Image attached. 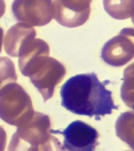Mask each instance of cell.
Wrapping results in <instances>:
<instances>
[{
	"label": "cell",
	"instance_id": "1",
	"mask_svg": "<svg viewBox=\"0 0 134 151\" xmlns=\"http://www.w3.org/2000/svg\"><path fill=\"white\" fill-rule=\"evenodd\" d=\"M61 106L68 111L97 120L118 109L112 91L95 73L78 74L68 79L61 88Z\"/></svg>",
	"mask_w": 134,
	"mask_h": 151
},
{
	"label": "cell",
	"instance_id": "2",
	"mask_svg": "<svg viewBox=\"0 0 134 151\" xmlns=\"http://www.w3.org/2000/svg\"><path fill=\"white\" fill-rule=\"evenodd\" d=\"M31 97L16 82L8 83L0 90V118L14 127H22L34 115Z\"/></svg>",
	"mask_w": 134,
	"mask_h": 151
},
{
	"label": "cell",
	"instance_id": "3",
	"mask_svg": "<svg viewBox=\"0 0 134 151\" xmlns=\"http://www.w3.org/2000/svg\"><path fill=\"white\" fill-rule=\"evenodd\" d=\"M66 68L61 62L50 58L42 57L28 69L25 76L30 77L33 86L41 93L43 101L51 99L54 88L66 75Z\"/></svg>",
	"mask_w": 134,
	"mask_h": 151
},
{
	"label": "cell",
	"instance_id": "4",
	"mask_svg": "<svg viewBox=\"0 0 134 151\" xmlns=\"http://www.w3.org/2000/svg\"><path fill=\"white\" fill-rule=\"evenodd\" d=\"M11 10L19 22L32 27L45 26L53 18L52 0H14Z\"/></svg>",
	"mask_w": 134,
	"mask_h": 151
},
{
	"label": "cell",
	"instance_id": "5",
	"mask_svg": "<svg viewBox=\"0 0 134 151\" xmlns=\"http://www.w3.org/2000/svg\"><path fill=\"white\" fill-rule=\"evenodd\" d=\"M51 133L63 136V147L68 151H94L98 145V132L81 120L73 121L63 131Z\"/></svg>",
	"mask_w": 134,
	"mask_h": 151
},
{
	"label": "cell",
	"instance_id": "6",
	"mask_svg": "<svg viewBox=\"0 0 134 151\" xmlns=\"http://www.w3.org/2000/svg\"><path fill=\"white\" fill-rule=\"evenodd\" d=\"M134 58V29L124 28L101 50V59L110 66L121 67Z\"/></svg>",
	"mask_w": 134,
	"mask_h": 151
},
{
	"label": "cell",
	"instance_id": "7",
	"mask_svg": "<svg viewBox=\"0 0 134 151\" xmlns=\"http://www.w3.org/2000/svg\"><path fill=\"white\" fill-rule=\"evenodd\" d=\"M53 17L59 25L67 28H75L84 25L90 16V4L75 0H54Z\"/></svg>",
	"mask_w": 134,
	"mask_h": 151
},
{
	"label": "cell",
	"instance_id": "8",
	"mask_svg": "<svg viewBox=\"0 0 134 151\" xmlns=\"http://www.w3.org/2000/svg\"><path fill=\"white\" fill-rule=\"evenodd\" d=\"M50 118L41 112H34L33 117L26 124L19 127L14 133L26 143L39 147L50 137Z\"/></svg>",
	"mask_w": 134,
	"mask_h": 151
},
{
	"label": "cell",
	"instance_id": "9",
	"mask_svg": "<svg viewBox=\"0 0 134 151\" xmlns=\"http://www.w3.org/2000/svg\"><path fill=\"white\" fill-rule=\"evenodd\" d=\"M36 36V30L29 24L18 23L8 29L4 36V50L9 57H19L20 50Z\"/></svg>",
	"mask_w": 134,
	"mask_h": 151
},
{
	"label": "cell",
	"instance_id": "10",
	"mask_svg": "<svg viewBox=\"0 0 134 151\" xmlns=\"http://www.w3.org/2000/svg\"><path fill=\"white\" fill-rule=\"evenodd\" d=\"M49 46L44 40L34 38L27 42L19 52V67L21 73L24 75L28 68L40 58L49 56Z\"/></svg>",
	"mask_w": 134,
	"mask_h": 151
},
{
	"label": "cell",
	"instance_id": "11",
	"mask_svg": "<svg viewBox=\"0 0 134 151\" xmlns=\"http://www.w3.org/2000/svg\"><path fill=\"white\" fill-rule=\"evenodd\" d=\"M116 135L134 151V111L124 112L116 121Z\"/></svg>",
	"mask_w": 134,
	"mask_h": 151
},
{
	"label": "cell",
	"instance_id": "12",
	"mask_svg": "<svg viewBox=\"0 0 134 151\" xmlns=\"http://www.w3.org/2000/svg\"><path fill=\"white\" fill-rule=\"evenodd\" d=\"M103 7L115 20H126L134 12V0H103Z\"/></svg>",
	"mask_w": 134,
	"mask_h": 151
},
{
	"label": "cell",
	"instance_id": "13",
	"mask_svg": "<svg viewBox=\"0 0 134 151\" xmlns=\"http://www.w3.org/2000/svg\"><path fill=\"white\" fill-rule=\"evenodd\" d=\"M121 86V99L127 107L134 110V63L125 68Z\"/></svg>",
	"mask_w": 134,
	"mask_h": 151
},
{
	"label": "cell",
	"instance_id": "14",
	"mask_svg": "<svg viewBox=\"0 0 134 151\" xmlns=\"http://www.w3.org/2000/svg\"><path fill=\"white\" fill-rule=\"evenodd\" d=\"M16 68L14 62L7 57H0V90L8 83L16 82Z\"/></svg>",
	"mask_w": 134,
	"mask_h": 151
},
{
	"label": "cell",
	"instance_id": "15",
	"mask_svg": "<svg viewBox=\"0 0 134 151\" xmlns=\"http://www.w3.org/2000/svg\"><path fill=\"white\" fill-rule=\"evenodd\" d=\"M8 151H39V147H35L26 143L16 133H14L8 144Z\"/></svg>",
	"mask_w": 134,
	"mask_h": 151
},
{
	"label": "cell",
	"instance_id": "16",
	"mask_svg": "<svg viewBox=\"0 0 134 151\" xmlns=\"http://www.w3.org/2000/svg\"><path fill=\"white\" fill-rule=\"evenodd\" d=\"M39 151H66L57 138L50 136L46 142L39 146Z\"/></svg>",
	"mask_w": 134,
	"mask_h": 151
},
{
	"label": "cell",
	"instance_id": "17",
	"mask_svg": "<svg viewBox=\"0 0 134 151\" xmlns=\"http://www.w3.org/2000/svg\"><path fill=\"white\" fill-rule=\"evenodd\" d=\"M6 141H7V137H6V132L3 129L2 125H0V151H4L6 146Z\"/></svg>",
	"mask_w": 134,
	"mask_h": 151
},
{
	"label": "cell",
	"instance_id": "18",
	"mask_svg": "<svg viewBox=\"0 0 134 151\" xmlns=\"http://www.w3.org/2000/svg\"><path fill=\"white\" fill-rule=\"evenodd\" d=\"M5 12V2L4 0H0V18H2Z\"/></svg>",
	"mask_w": 134,
	"mask_h": 151
},
{
	"label": "cell",
	"instance_id": "19",
	"mask_svg": "<svg viewBox=\"0 0 134 151\" xmlns=\"http://www.w3.org/2000/svg\"><path fill=\"white\" fill-rule=\"evenodd\" d=\"M2 42H3V29L0 27V52H1L2 50Z\"/></svg>",
	"mask_w": 134,
	"mask_h": 151
},
{
	"label": "cell",
	"instance_id": "20",
	"mask_svg": "<svg viewBox=\"0 0 134 151\" xmlns=\"http://www.w3.org/2000/svg\"><path fill=\"white\" fill-rule=\"evenodd\" d=\"M77 1H79V2H83V3H89V4H90L92 0H77Z\"/></svg>",
	"mask_w": 134,
	"mask_h": 151
},
{
	"label": "cell",
	"instance_id": "21",
	"mask_svg": "<svg viewBox=\"0 0 134 151\" xmlns=\"http://www.w3.org/2000/svg\"><path fill=\"white\" fill-rule=\"evenodd\" d=\"M131 17H132V23H133V25H134V12L132 14V16H131Z\"/></svg>",
	"mask_w": 134,
	"mask_h": 151
},
{
	"label": "cell",
	"instance_id": "22",
	"mask_svg": "<svg viewBox=\"0 0 134 151\" xmlns=\"http://www.w3.org/2000/svg\"><path fill=\"white\" fill-rule=\"evenodd\" d=\"M126 151H128V150H126Z\"/></svg>",
	"mask_w": 134,
	"mask_h": 151
}]
</instances>
